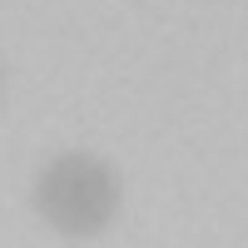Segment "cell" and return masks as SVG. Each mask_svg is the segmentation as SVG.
Segmentation results:
<instances>
[{
    "label": "cell",
    "instance_id": "obj_1",
    "mask_svg": "<svg viewBox=\"0 0 248 248\" xmlns=\"http://www.w3.org/2000/svg\"><path fill=\"white\" fill-rule=\"evenodd\" d=\"M35 209L60 233H99L119 214V174L94 154H60L35 179Z\"/></svg>",
    "mask_w": 248,
    "mask_h": 248
}]
</instances>
